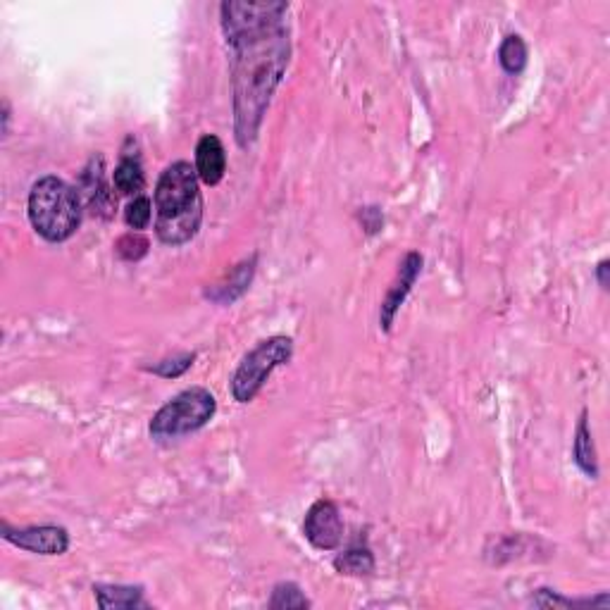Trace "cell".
I'll use <instances>...</instances> for the list:
<instances>
[{
	"label": "cell",
	"mask_w": 610,
	"mask_h": 610,
	"mask_svg": "<svg viewBox=\"0 0 610 610\" xmlns=\"http://www.w3.org/2000/svg\"><path fill=\"white\" fill-rule=\"evenodd\" d=\"M286 12H289V3H246V0H227L220 5L222 17V31L227 36V43L244 36L258 34L277 24L286 22Z\"/></svg>",
	"instance_id": "cell-6"
},
{
	"label": "cell",
	"mask_w": 610,
	"mask_h": 610,
	"mask_svg": "<svg viewBox=\"0 0 610 610\" xmlns=\"http://www.w3.org/2000/svg\"><path fill=\"white\" fill-rule=\"evenodd\" d=\"M112 189H115V186L105 182V163L101 155H98V158H91V163L86 165V170L82 172V182H79L77 189L82 201L86 203V208H89L91 213L101 215L108 220L117 205L115 191Z\"/></svg>",
	"instance_id": "cell-10"
},
{
	"label": "cell",
	"mask_w": 610,
	"mask_h": 610,
	"mask_svg": "<svg viewBox=\"0 0 610 610\" xmlns=\"http://www.w3.org/2000/svg\"><path fill=\"white\" fill-rule=\"evenodd\" d=\"M596 282L603 291L610 289V260H601L599 265H596Z\"/></svg>",
	"instance_id": "cell-24"
},
{
	"label": "cell",
	"mask_w": 610,
	"mask_h": 610,
	"mask_svg": "<svg viewBox=\"0 0 610 610\" xmlns=\"http://www.w3.org/2000/svg\"><path fill=\"white\" fill-rule=\"evenodd\" d=\"M196 167L186 160L167 165L155 184V234L165 246H184L203 222V194Z\"/></svg>",
	"instance_id": "cell-2"
},
{
	"label": "cell",
	"mask_w": 610,
	"mask_h": 610,
	"mask_svg": "<svg viewBox=\"0 0 610 610\" xmlns=\"http://www.w3.org/2000/svg\"><path fill=\"white\" fill-rule=\"evenodd\" d=\"M422 265H425V258L417 251L406 253L401 263H398L396 279L391 282L387 296L382 301V308H379V327H382V332L389 334L391 327H394L398 310H401V305L406 303L408 294L413 291L417 277L422 275Z\"/></svg>",
	"instance_id": "cell-9"
},
{
	"label": "cell",
	"mask_w": 610,
	"mask_h": 610,
	"mask_svg": "<svg viewBox=\"0 0 610 610\" xmlns=\"http://www.w3.org/2000/svg\"><path fill=\"white\" fill-rule=\"evenodd\" d=\"M153 220V203L148 196H134V201H129L124 208V222L132 232H143Z\"/></svg>",
	"instance_id": "cell-20"
},
{
	"label": "cell",
	"mask_w": 610,
	"mask_h": 610,
	"mask_svg": "<svg viewBox=\"0 0 610 610\" xmlns=\"http://www.w3.org/2000/svg\"><path fill=\"white\" fill-rule=\"evenodd\" d=\"M115 251L122 260H127V263H139V260L146 258L148 253V239L146 236H141V232H129L117 239Z\"/></svg>",
	"instance_id": "cell-21"
},
{
	"label": "cell",
	"mask_w": 610,
	"mask_h": 610,
	"mask_svg": "<svg viewBox=\"0 0 610 610\" xmlns=\"http://www.w3.org/2000/svg\"><path fill=\"white\" fill-rule=\"evenodd\" d=\"M3 539L17 549L39 553V556H62L70 549V532L58 525H34V527H10L3 522Z\"/></svg>",
	"instance_id": "cell-7"
},
{
	"label": "cell",
	"mask_w": 610,
	"mask_h": 610,
	"mask_svg": "<svg viewBox=\"0 0 610 610\" xmlns=\"http://www.w3.org/2000/svg\"><path fill=\"white\" fill-rule=\"evenodd\" d=\"M194 167L203 184L217 186L224 179V172H227V151H224V143L215 134H205L196 143Z\"/></svg>",
	"instance_id": "cell-11"
},
{
	"label": "cell",
	"mask_w": 610,
	"mask_h": 610,
	"mask_svg": "<svg viewBox=\"0 0 610 610\" xmlns=\"http://www.w3.org/2000/svg\"><path fill=\"white\" fill-rule=\"evenodd\" d=\"M334 570L351 577L372 575L375 572V556L367 546H353V549H346L334 558Z\"/></svg>",
	"instance_id": "cell-16"
},
{
	"label": "cell",
	"mask_w": 610,
	"mask_h": 610,
	"mask_svg": "<svg viewBox=\"0 0 610 610\" xmlns=\"http://www.w3.org/2000/svg\"><path fill=\"white\" fill-rule=\"evenodd\" d=\"M27 215L41 239H46L48 244H62L77 234L84 215V201L72 184L48 174L31 186Z\"/></svg>",
	"instance_id": "cell-3"
},
{
	"label": "cell",
	"mask_w": 610,
	"mask_h": 610,
	"mask_svg": "<svg viewBox=\"0 0 610 610\" xmlns=\"http://www.w3.org/2000/svg\"><path fill=\"white\" fill-rule=\"evenodd\" d=\"M112 186L117 194L122 196H141L143 186H146V174H143L141 158L136 153L124 151L115 172H112Z\"/></svg>",
	"instance_id": "cell-14"
},
{
	"label": "cell",
	"mask_w": 610,
	"mask_h": 610,
	"mask_svg": "<svg viewBox=\"0 0 610 610\" xmlns=\"http://www.w3.org/2000/svg\"><path fill=\"white\" fill-rule=\"evenodd\" d=\"M255 263H258V258L251 255V260H244V263L232 267V272H229L222 282H217L213 289L205 291V298H210V301L220 305H232L236 298H241L248 289H251Z\"/></svg>",
	"instance_id": "cell-12"
},
{
	"label": "cell",
	"mask_w": 610,
	"mask_h": 610,
	"mask_svg": "<svg viewBox=\"0 0 610 610\" xmlns=\"http://www.w3.org/2000/svg\"><path fill=\"white\" fill-rule=\"evenodd\" d=\"M294 358V339L277 334L260 341L253 351H248L244 360L232 375V396L236 403H251L263 391L267 379L277 367H282Z\"/></svg>",
	"instance_id": "cell-5"
},
{
	"label": "cell",
	"mask_w": 610,
	"mask_h": 610,
	"mask_svg": "<svg viewBox=\"0 0 610 610\" xmlns=\"http://www.w3.org/2000/svg\"><path fill=\"white\" fill-rule=\"evenodd\" d=\"M232 48V96L234 139L251 148L270 108L277 86L282 84L291 60V34L286 22L258 34L229 43Z\"/></svg>",
	"instance_id": "cell-1"
},
{
	"label": "cell",
	"mask_w": 610,
	"mask_h": 610,
	"mask_svg": "<svg viewBox=\"0 0 610 610\" xmlns=\"http://www.w3.org/2000/svg\"><path fill=\"white\" fill-rule=\"evenodd\" d=\"M98 608L103 610H134L148 608L143 599V587H127V584H93Z\"/></svg>",
	"instance_id": "cell-13"
},
{
	"label": "cell",
	"mask_w": 610,
	"mask_h": 610,
	"mask_svg": "<svg viewBox=\"0 0 610 610\" xmlns=\"http://www.w3.org/2000/svg\"><path fill=\"white\" fill-rule=\"evenodd\" d=\"M534 606L541 608H608L610 606V596L601 594L596 599H565V596L553 594L551 589H539L537 596H532Z\"/></svg>",
	"instance_id": "cell-18"
},
{
	"label": "cell",
	"mask_w": 610,
	"mask_h": 610,
	"mask_svg": "<svg viewBox=\"0 0 610 610\" xmlns=\"http://www.w3.org/2000/svg\"><path fill=\"white\" fill-rule=\"evenodd\" d=\"M572 458H575L577 468H580L589 479H599V460H596V448L589 429L587 410H582L580 422H577L575 441H572Z\"/></svg>",
	"instance_id": "cell-15"
},
{
	"label": "cell",
	"mask_w": 610,
	"mask_h": 610,
	"mask_svg": "<svg viewBox=\"0 0 610 610\" xmlns=\"http://www.w3.org/2000/svg\"><path fill=\"white\" fill-rule=\"evenodd\" d=\"M194 360H196V353H182V356L160 360L158 365L146 367V370L163 379H177V377H182L191 365H194Z\"/></svg>",
	"instance_id": "cell-22"
},
{
	"label": "cell",
	"mask_w": 610,
	"mask_h": 610,
	"mask_svg": "<svg viewBox=\"0 0 610 610\" xmlns=\"http://www.w3.org/2000/svg\"><path fill=\"white\" fill-rule=\"evenodd\" d=\"M303 534L317 551H334L344 539V520L339 506L329 499L315 501L305 513Z\"/></svg>",
	"instance_id": "cell-8"
},
{
	"label": "cell",
	"mask_w": 610,
	"mask_h": 610,
	"mask_svg": "<svg viewBox=\"0 0 610 610\" xmlns=\"http://www.w3.org/2000/svg\"><path fill=\"white\" fill-rule=\"evenodd\" d=\"M270 608L284 610V608H310V601L305 599V594L296 582H279L272 589L270 596Z\"/></svg>",
	"instance_id": "cell-19"
},
{
	"label": "cell",
	"mask_w": 610,
	"mask_h": 610,
	"mask_svg": "<svg viewBox=\"0 0 610 610\" xmlns=\"http://www.w3.org/2000/svg\"><path fill=\"white\" fill-rule=\"evenodd\" d=\"M217 413V401L208 389L191 387L179 391L170 398L158 413L153 415L148 432L155 441H170L194 434L213 420Z\"/></svg>",
	"instance_id": "cell-4"
},
{
	"label": "cell",
	"mask_w": 610,
	"mask_h": 610,
	"mask_svg": "<svg viewBox=\"0 0 610 610\" xmlns=\"http://www.w3.org/2000/svg\"><path fill=\"white\" fill-rule=\"evenodd\" d=\"M527 60H529V51L525 39H522L520 34H508L499 46V62L503 72L518 77V74L525 72Z\"/></svg>",
	"instance_id": "cell-17"
},
{
	"label": "cell",
	"mask_w": 610,
	"mask_h": 610,
	"mask_svg": "<svg viewBox=\"0 0 610 610\" xmlns=\"http://www.w3.org/2000/svg\"><path fill=\"white\" fill-rule=\"evenodd\" d=\"M358 220L370 236L379 234V229L384 227V213L379 208H360L358 210Z\"/></svg>",
	"instance_id": "cell-23"
}]
</instances>
